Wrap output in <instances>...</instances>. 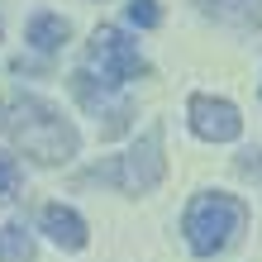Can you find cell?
<instances>
[{
    "mask_svg": "<svg viewBox=\"0 0 262 262\" xmlns=\"http://www.w3.org/2000/svg\"><path fill=\"white\" fill-rule=\"evenodd\" d=\"M67 34H72L67 19H62V14H48V10H38L34 19H29V29H24V38L34 43L38 53H57L67 43Z\"/></svg>",
    "mask_w": 262,
    "mask_h": 262,
    "instance_id": "obj_8",
    "label": "cell"
},
{
    "mask_svg": "<svg viewBox=\"0 0 262 262\" xmlns=\"http://www.w3.org/2000/svg\"><path fill=\"white\" fill-rule=\"evenodd\" d=\"M195 5L229 29H262V0H195Z\"/></svg>",
    "mask_w": 262,
    "mask_h": 262,
    "instance_id": "obj_7",
    "label": "cell"
},
{
    "mask_svg": "<svg viewBox=\"0 0 262 262\" xmlns=\"http://www.w3.org/2000/svg\"><path fill=\"white\" fill-rule=\"evenodd\" d=\"M43 234H48L57 248H67V253H81L86 238H91L86 234V220L72 205H57V200H53V205H43Z\"/></svg>",
    "mask_w": 262,
    "mask_h": 262,
    "instance_id": "obj_6",
    "label": "cell"
},
{
    "mask_svg": "<svg viewBox=\"0 0 262 262\" xmlns=\"http://www.w3.org/2000/svg\"><path fill=\"white\" fill-rule=\"evenodd\" d=\"M167 177V158H162V124H152L138 143L115 162V181L124 186L129 195H148L158 181Z\"/></svg>",
    "mask_w": 262,
    "mask_h": 262,
    "instance_id": "obj_4",
    "label": "cell"
},
{
    "mask_svg": "<svg viewBox=\"0 0 262 262\" xmlns=\"http://www.w3.org/2000/svg\"><path fill=\"white\" fill-rule=\"evenodd\" d=\"M243 229H248V205L238 195H224V191L195 195L186 205V214H181V234H186L191 253H200V257L224 253Z\"/></svg>",
    "mask_w": 262,
    "mask_h": 262,
    "instance_id": "obj_2",
    "label": "cell"
},
{
    "mask_svg": "<svg viewBox=\"0 0 262 262\" xmlns=\"http://www.w3.org/2000/svg\"><path fill=\"white\" fill-rule=\"evenodd\" d=\"M24 186V167L19 158H10V152H0V200H14Z\"/></svg>",
    "mask_w": 262,
    "mask_h": 262,
    "instance_id": "obj_11",
    "label": "cell"
},
{
    "mask_svg": "<svg viewBox=\"0 0 262 262\" xmlns=\"http://www.w3.org/2000/svg\"><path fill=\"white\" fill-rule=\"evenodd\" d=\"M91 62L100 67L105 76V86H124L134 81V76H143V57H138V43L124 34V29H115V24H100L96 34H91Z\"/></svg>",
    "mask_w": 262,
    "mask_h": 262,
    "instance_id": "obj_3",
    "label": "cell"
},
{
    "mask_svg": "<svg viewBox=\"0 0 262 262\" xmlns=\"http://www.w3.org/2000/svg\"><path fill=\"white\" fill-rule=\"evenodd\" d=\"M129 24H138V29H158L162 24V10H158V0H129Z\"/></svg>",
    "mask_w": 262,
    "mask_h": 262,
    "instance_id": "obj_12",
    "label": "cell"
},
{
    "mask_svg": "<svg viewBox=\"0 0 262 262\" xmlns=\"http://www.w3.org/2000/svg\"><path fill=\"white\" fill-rule=\"evenodd\" d=\"M72 91H76V100H81L91 115H105V91H110L105 81H96L91 72H72Z\"/></svg>",
    "mask_w": 262,
    "mask_h": 262,
    "instance_id": "obj_10",
    "label": "cell"
},
{
    "mask_svg": "<svg viewBox=\"0 0 262 262\" xmlns=\"http://www.w3.org/2000/svg\"><path fill=\"white\" fill-rule=\"evenodd\" d=\"M38 248L24 224H0V262H34Z\"/></svg>",
    "mask_w": 262,
    "mask_h": 262,
    "instance_id": "obj_9",
    "label": "cell"
},
{
    "mask_svg": "<svg viewBox=\"0 0 262 262\" xmlns=\"http://www.w3.org/2000/svg\"><path fill=\"white\" fill-rule=\"evenodd\" d=\"M186 115H191L195 138H205V143H234V138L243 134L238 110H234L229 100H220V96H191Z\"/></svg>",
    "mask_w": 262,
    "mask_h": 262,
    "instance_id": "obj_5",
    "label": "cell"
},
{
    "mask_svg": "<svg viewBox=\"0 0 262 262\" xmlns=\"http://www.w3.org/2000/svg\"><path fill=\"white\" fill-rule=\"evenodd\" d=\"M0 134H5L14 148H24L34 162H43V167L72 162L76 143H81L76 129L38 96H10L0 105Z\"/></svg>",
    "mask_w": 262,
    "mask_h": 262,
    "instance_id": "obj_1",
    "label": "cell"
},
{
    "mask_svg": "<svg viewBox=\"0 0 262 262\" xmlns=\"http://www.w3.org/2000/svg\"><path fill=\"white\" fill-rule=\"evenodd\" d=\"M257 91H262V86H257Z\"/></svg>",
    "mask_w": 262,
    "mask_h": 262,
    "instance_id": "obj_13",
    "label": "cell"
}]
</instances>
